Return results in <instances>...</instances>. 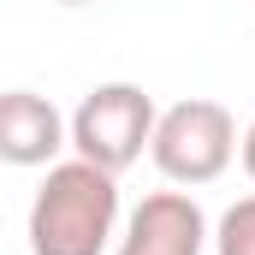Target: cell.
Segmentation results:
<instances>
[{"mask_svg": "<svg viewBox=\"0 0 255 255\" xmlns=\"http://www.w3.org/2000/svg\"><path fill=\"white\" fill-rule=\"evenodd\" d=\"M154 125L160 113L136 83H95L71 113V148L107 172H125L142 160V148H154Z\"/></svg>", "mask_w": 255, "mask_h": 255, "instance_id": "cell-3", "label": "cell"}, {"mask_svg": "<svg viewBox=\"0 0 255 255\" xmlns=\"http://www.w3.org/2000/svg\"><path fill=\"white\" fill-rule=\"evenodd\" d=\"M119 244V172L95 160L48 166L30 202V255H107Z\"/></svg>", "mask_w": 255, "mask_h": 255, "instance_id": "cell-1", "label": "cell"}, {"mask_svg": "<svg viewBox=\"0 0 255 255\" xmlns=\"http://www.w3.org/2000/svg\"><path fill=\"white\" fill-rule=\"evenodd\" d=\"M208 250V214L190 190H154L130 208L113 255H202Z\"/></svg>", "mask_w": 255, "mask_h": 255, "instance_id": "cell-4", "label": "cell"}, {"mask_svg": "<svg viewBox=\"0 0 255 255\" xmlns=\"http://www.w3.org/2000/svg\"><path fill=\"white\" fill-rule=\"evenodd\" d=\"M71 142V125L60 119V107L36 89H6L0 101V160L6 166H54Z\"/></svg>", "mask_w": 255, "mask_h": 255, "instance_id": "cell-5", "label": "cell"}, {"mask_svg": "<svg viewBox=\"0 0 255 255\" xmlns=\"http://www.w3.org/2000/svg\"><path fill=\"white\" fill-rule=\"evenodd\" d=\"M154 166H160V178H172V184H214L238 154H244V136H238V119L220 107V101H172L166 113H160V125H154Z\"/></svg>", "mask_w": 255, "mask_h": 255, "instance_id": "cell-2", "label": "cell"}, {"mask_svg": "<svg viewBox=\"0 0 255 255\" xmlns=\"http://www.w3.org/2000/svg\"><path fill=\"white\" fill-rule=\"evenodd\" d=\"M60 6H89V0H60Z\"/></svg>", "mask_w": 255, "mask_h": 255, "instance_id": "cell-8", "label": "cell"}, {"mask_svg": "<svg viewBox=\"0 0 255 255\" xmlns=\"http://www.w3.org/2000/svg\"><path fill=\"white\" fill-rule=\"evenodd\" d=\"M214 250L220 255H255V196H238V202L220 214Z\"/></svg>", "mask_w": 255, "mask_h": 255, "instance_id": "cell-6", "label": "cell"}, {"mask_svg": "<svg viewBox=\"0 0 255 255\" xmlns=\"http://www.w3.org/2000/svg\"><path fill=\"white\" fill-rule=\"evenodd\" d=\"M244 172H250V178H255V125L244 130Z\"/></svg>", "mask_w": 255, "mask_h": 255, "instance_id": "cell-7", "label": "cell"}]
</instances>
